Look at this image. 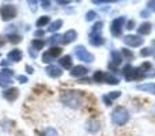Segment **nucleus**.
<instances>
[{"instance_id": "f257e3e1", "label": "nucleus", "mask_w": 155, "mask_h": 136, "mask_svg": "<svg viewBox=\"0 0 155 136\" xmlns=\"http://www.w3.org/2000/svg\"><path fill=\"white\" fill-rule=\"evenodd\" d=\"M60 101L68 108L79 109L83 105V91L78 90H65L60 95Z\"/></svg>"}, {"instance_id": "f03ea898", "label": "nucleus", "mask_w": 155, "mask_h": 136, "mask_svg": "<svg viewBox=\"0 0 155 136\" xmlns=\"http://www.w3.org/2000/svg\"><path fill=\"white\" fill-rule=\"evenodd\" d=\"M129 120V113L124 106H117L112 112V123L114 125H125Z\"/></svg>"}, {"instance_id": "7ed1b4c3", "label": "nucleus", "mask_w": 155, "mask_h": 136, "mask_svg": "<svg viewBox=\"0 0 155 136\" xmlns=\"http://www.w3.org/2000/svg\"><path fill=\"white\" fill-rule=\"evenodd\" d=\"M16 16V7L14 4H2L0 5V18L4 22H10Z\"/></svg>"}, {"instance_id": "20e7f679", "label": "nucleus", "mask_w": 155, "mask_h": 136, "mask_svg": "<svg viewBox=\"0 0 155 136\" xmlns=\"http://www.w3.org/2000/svg\"><path fill=\"white\" fill-rule=\"evenodd\" d=\"M123 74H124V76H125L127 80H137V79H143V78L146 76L144 74H142V72L139 71V68H134L129 64L124 67Z\"/></svg>"}, {"instance_id": "39448f33", "label": "nucleus", "mask_w": 155, "mask_h": 136, "mask_svg": "<svg viewBox=\"0 0 155 136\" xmlns=\"http://www.w3.org/2000/svg\"><path fill=\"white\" fill-rule=\"evenodd\" d=\"M61 53H63V49L60 48V46H52L51 49H48L46 52L42 53V61L51 63V61H53L54 59H57Z\"/></svg>"}, {"instance_id": "423d86ee", "label": "nucleus", "mask_w": 155, "mask_h": 136, "mask_svg": "<svg viewBox=\"0 0 155 136\" xmlns=\"http://www.w3.org/2000/svg\"><path fill=\"white\" fill-rule=\"evenodd\" d=\"M75 56L84 63H93L94 61V55L90 53V52L82 45H79L75 48Z\"/></svg>"}, {"instance_id": "0eeeda50", "label": "nucleus", "mask_w": 155, "mask_h": 136, "mask_svg": "<svg viewBox=\"0 0 155 136\" xmlns=\"http://www.w3.org/2000/svg\"><path fill=\"white\" fill-rule=\"evenodd\" d=\"M125 23V18L124 16H118L110 25V33H112L113 37H118L121 35V32H123V26Z\"/></svg>"}, {"instance_id": "6e6552de", "label": "nucleus", "mask_w": 155, "mask_h": 136, "mask_svg": "<svg viewBox=\"0 0 155 136\" xmlns=\"http://www.w3.org/2000/svg\"><path fill=\"white\" fill-rule=\"evenodd\" d=\"M12 76L14 72L10 68H4L0 72V87H8L12 83Z\"/></svg>"}, {"instance_id": "1a4fd4ad", "label": "nucleus", "mask_w": 155, "mask_h": 136, "mask_svg": "<svg viewBox=\"0 0 155 136\" xmlns=\"http://www.w3.org/2000/svg\"><path fill=\"white\" fill-rule=\"evenodd\" d=\"M124 44L128 46H131V48H137V46L143 45V42H144V38L139 37V35H134V34H129V35H125V37L123 38Z\"/></svg>"}, {"instance_id": "9d476101", "label": "nucleus", "mask_w": 155, "mask_h": 136, "mask_svg": "<svg viewBox=\"0 0 155 136\" xmlns=\"http://www.w3.org/2000/svg\"><path fill=\"white\" fill-rule=\"evenodd\" d=\"M3 97L7 99L8 102H14L19 97V88L16 87H8L3 91Z\"/></svg>"}, {"instance_id": "9b49d317", "label": "nucleus", "mask_w": 155, "mask_h": 136, "mask_svg": "<svg viewBox=\"0 0 155 136\" xmlns=\"http://www.w3.org/2000/svg\"><path fill=\"white\" fill-rule=\"evenodd\" d=\"M78 38V33L76 30H68V32H65L64 34L61 35V44H64V45H68V44L74 42Z\"/></svg>"}, {"instance_id": "f8f14e48", "label": "nucleus", "mask_w": 155, "mask_h": 136, "mask_svg": "<svg viewBox=\"0 0 155 136\" xmlns=\"http://www.w3.org/2000/svg\"><path fill=\"white\" fill-rule=\"evenodd\" d=\"M22 57H23V53H22L21 49H12L7 55V59L12 63H19L22 60Z\"/></svg>"}, {"instance_id": "ddd939ff", "label": "nucleus", "mask_w": 155, "mask_h": 136, "mask_svg": "<svg viewBox=\"0 0 155 136\" xmlns=\"http://www.w3.org/2000/svg\"><path fill=\"white\" fill-rule=\"evenodd\" d=\"M45 71H46V75L51 78H60L63 75V69L57 67V65H48Z\"/></svg>"}, {"instance_id": "4468645a", "label": "nucleus", "mask_w": 155, "mask_h": 136, "mask_svg": "<svg viewBox=\"0 0 155 136\" xmlns=\"http://www.w3.org/2000/svg\"><path fill=\"white\" fill-rule=\"evenodd\" d=\"M88 69L86 67H83V65H75V67L71 68V76L74 78H82L84 76V75H87Z\"/></svg>"}, {"instance_id": "2eb2a0df", "label": "nucleus", "mask_w": 155, "mask_h": 136, "mask_svg": "<svg viewBox=\"0 0 155 136\" xmlns=\"http://www.w3.org/2000/svg\"><path fill=\"white\" fill-rule=\"evenodd\" d=\"M136 90L144 91V93H150V94H155V83H146V85H137Z\"/></svg>"}, {"instance_id": "dca6fc26", "label": "nucleus", "mask_w": 155, "mask_h": 136, "mask_svg": "<svg viewBox=\"0 0 155 136\" xmlns=\"http://www.w3.org/2000/svg\"><path fill=\"white\" fill-rule=\"evenodd\" d=\"M90 44L93 46H101L105 44V38L101 34H94V35L90 34Z\"/></svg>"}, {"instance_id": "f3484780", "label": "nucleus", "mask_w": 155, "mask_h": 136, "mask_svg": "<svg viewBox=\"0 0 155 136\" xmlns=\"http://www.w3.org/2000/svg\"><path fill=\"white\" fill-rule=\"evenodd\" d=\"M59 64L61 65L63 68H65V69H71V68H72V57H71L70 55L63 56L61 59L59 60Z\"/></svg>"}, {"instance_id": "a211bd4d", "label": "nucleus", "mask_w": 155, "mask_h": 136, "mask_svg": "<svg viewBox=\"0 0 155 136\" xmlns=\"http://www.w3.org/2000/svg\"><path fill=\"white\" fill-rule=\"evenodd\" d=\"M86 128H87V131L88 132H91V134H94V132H98L99 131V121H97V120H88L87 121V125H86Z\"/></svg>"}, {"instance_id": "6ab92c4d", "label": "nucleus", "mask_w": 155, "mask_h": 136, "mask_svg": "<svg viewBox=\"0 0 155 136\" xmlns=\"http://www.w3.org/2000/svg\"><path fill=\"white\" fill-rule=\"evenodd\" d=\"M151 32V23H148V22H144V23H142L139 27H137V35H147L150 34Z\"/></svg>"}, {"instance_id": "aec40b11", "label": "nucleus", "mask_w": 155, "mask_h": 136, "mask_svg": "<svg viewBox=\"0 0 155 136\" xmlns=\"http://www.w3.org/2000/svg\"><path fill=\"white\" fill-rule=\"evenodd\" d=\"M104 82L105 83H109V85H118V83H120V79H118V78H116L114 75L106 72V74H105V76H104Z\"/></svg>"}, {"instance_id": "412c9836", "label": "nucleus", "mask_w": 155, "mask_h": 136, "mask_svg": "<svg viewBox=\"0 0 155 136\" xmlns=\"http://www.w3.org/2000/svg\"><path fill=\"white\" fill-rule=\"evenodd\" d=\"M110 56H112V63H110L112 65H120L121 64L123 57H121V55L118 53L117 51H113L112 53H110Z\"/></svg>"}, {"instance_id": "4be33fe9", "label": "nucleus", "mask_w": 155, "mask_h": 136, "mask_svg": "<svg viewBox=\"0 0 155 136\" xmlns=\"http://www.w3.org/2000/svg\"><path fill=\"white\" fill-rule=\"evenodd\" d=\"M61 26H63V21H61V19H57V21L52 22V23L49 25V27H48V32L54 33V32H57V30H59Z\"/></svg>"}, {"instance_id": "5701e85b", "label": "nucleus", "mask_w": 155, "mask_h": 136, "mask_svg": "<svg viewBox=\"0 0 155 136\" xmlns=\"http://www.w3.org/2000/svg\"><path fill=\"white\" fill-rule=\"evenodd\" d=\"M45 41L44 40H37V38H35V40H33L31 41V49H34V51H40V49H42L44 46H45Z\"/></svg>"}, {"instance_id": "b1692460", "label": "nucleus", "mask_w": 155, "mask_h": 136, "mask_svg": "<svg viewBox=\"0 0 155 136\" xmlns=\"http://www.w3.org/2000/svg\"><path fill=\"white\" fill-rule=\"evenodd\" d=\"M49 22H51V18H49V16H46V15H44V16H41V18L37 19L35 25H37V27H44V26H46Z\"/></svg>"}, {"instance_id": "393cba45", "label": "nucleus", "mask_w": 155, "mask_h": 136, "mask_svg": "<svg viewBox=\"0 0 155 136\" xmlns=\"http://www.w3.org/2000/svg\"><path fill=\"white\" fill-rule=\"evenodd\" d=\"M102 27H104V22H97V23L94 25L93 27H91L90 34H91V35H94V34H101Z\"/></svg>"}, {"instance_id": "a878e982", "label": "nucleus", "mask_w": 155, "mask_h": 136, "mask_svg": "<svg viewBox=\"0 0 155 136\" xmlns=\"http://www.w3.org/2000/svg\"><path fill=\"white\" fill-rule=\"evenodd\" d=\"M7 38L8 41H10L11 44H19L22 41V37L19 34H14V33H11V34H7Z\"/></svg>"}, {"instance_id": "bb28decb", "label": "nucleus", "mask_w": 155, "mask_h": 136, "mask_svg": "<svg viewBox=\"0 0 155 136\" xmlns=\"http://www.w3.org/2000/svg\"><path fill=\"white\" fill-rule=\"evenodd\" d=\"M151 68H153V65H151V63H150V61H144V63H142V64H140L139 71L142 72V74H146V72L151 71Z\"/></svg>"}, {"instance_id": "cd10ccee", "label": "nucleus", "mask_w": 155, "mask_h": 136, "mask_svg": "<svg viewBox=\"0 0 155 136\" xmlns=\"http://www.w3.org/2000/svg\"><path fill=\"white\" fill-rule=\"evenodd\" d=\"M104 76H105V72H102V71H97L95 74H94L93 79L95 80V82L101 83V82H104Z\"/></svg>"}, {"instance_id": "c85d7f7f", "label": "nucleus", "mask_w": 155, "mask_h": 136, "mask_svg": "<svg viewBox=\"0 0 155 136\" xmlns=\"http://www.w3.org/2000/svg\"><path fill=\"white\" fill-rule=\"evenodd\" d=\"M41 136H59V134H57V131L54 128H46L45 131H44V134Z\"/></svg>"}, {"instance_id": "c756f323", "label": "nucleus", "mask_w": 155, "mask_h": 136, "mask_svg": "<svg viewBox=\"0 0 155 136\" xmlns=\"http://www.w3.org/2000/svg\"><path fill=\"white\" fill-rule=\"evenodd\" d=\"M57 42H61V35L54 34L53 37L49 40V44H51V45H53V44H57Z\"/></svg>"}, {"instance_id": "7c9ffc66", "label": "nucleus", "mask_w": 155, "mask_h": 136, "mask_svg": "<svg viewBox=\"0 0 155 136\" xmlns=\"http://www.w3.org/2000/svg\"><path fill=\"white\" fill-rule=\"evenodd\" d=\"M95 16H97V12L95 11H88L87 14H86V21H94L95 19Z\"/></svg>"}, {"instance_id": "2f4dec72", "label": "nucleus", "mask_w": 155, "mask_h": 136, "mask_svg": "<svg viewBox=\"0 0 155 136\" xmlns=\"http://www.w3.org/2000/svg\"><path fill=\"white\" fill-rule=\"evenodd\" d=\"M120 95H121V93H120V91H112V93H110V94H107L106 97L110 99V101H112V99L118 98V97H120Z\"/></svg>"}, {"instance_id": "473e14b6", "label": "nucleus", "mask_w": 155, "mask_h": 136, "mask_svg": "<svg viewBox=\"0 0 155 136\" xmlns=\"http://www.w3.org/2000/svg\"><path fill=\"white\" fill-rule=\"evenodd\" d=\"M140 55H142V56H150V55H154L153 48H144L142 52H140Z\"/></svg>"}, {"instance_id": "72a5a7b5", "label": "nucleus", "mask_w": 155, "mask_h": 136, "mask_svg": "<svg viewBox=\"0 0 155 136\" xmlns=\"http://www.w3.org/2000/svg\"><path fill=\"white\" fill-rule=\"evenodd\" d=\"M123 55L127 57V59H129V60H132V59L135 57V56H134V53H132L131 51H128V49H123Z\"/></svg>"}, {"instance_id": "f704fd0d", "label": "nucleus", "mask_w": 155, "mask_h": 136, "mask_svg": "<svg viewBox=\"0 0 155 136\" xmlns=\"http://www.w3.org/2000/svg\"><path fill=\"white\" fill-rule=\"evenodd\" d=\"M44 35H45V32H44V30H35L34 32V37L37 38V40H41Z\"/></svg>"}, {"instance_id": "c9c22d12", "label": "nucleus", "mask_w": 155, "mask_h": 136, "mask_svg": "<svg viewBox=\"0 0 155 136\" xmlns=\"http://www.w3.org/2000/svg\"><path fill=\"white\" fill-rule=\"evenodd\" d=\"M16 79H18L21 83H26L27 82V76H25V75H18V76H16Z\"/></svg>"}, {"instance_id": "e433bc0d", "label": "nucleus", "mask_w": 155, "mask_h": 136, "mask_svg": "<svg viewBox=\"0 0 155 136\" xmlns=\"http://www.w3.org/2000/svg\"><path fill=\"white\" fill-rule=\"evenodd\" d=\"M147 8L155 12V2H148V3H147Z\"/></svg>"}, {"instance_id": "4c0bfd02", "label": "nucleus", "mask_w": 155, "mask_h": 136, "mask_svg": "<svg viewBox=\"0 0 155 136\" xmlns=\"http://www.w3.org/2000/svg\"><path fill=\"white\" fill-rule=\"evenodd\" d=\"M27 4H30L31 11H35V4H37V2H27Z\"/></svg>"}, {"instance_id": "58836bf2", "label": "nucleus", "mask_w": 155, "mask_h": 136, "mask_svg": "<svg viewBox=\"0 0 155 136\" xmlns=\"http://www.w3.org/2000/svg\"><path fill=\"white\" fill-rule=\"evenodd\" d=\"M41 4H42V8H49L51 7V2H41Z\"/></svg>"}, {"instance_id": "ea45409f", "label": "nucleus", "mask_w": 155, "mask_h": 136, "mask_svg": "<svg viewBox=\"0 0 155 136\" xmlns=\"http://www.w3.org/2000/svg\"><path fill=\"white\" fill-rule=\"evenodd\" d=\"M134 26H135V22L134 21H129L128 23H127V29H134Z\"/></svg>"}, {"instance_id": "a19ab883", "label": "nucleus", "mask_w": 155, "mask_h": 136, "mask_svg": "<svg viewBox=\"0 0 155 136\" xmlns=\"http://www.w3.org/2000/svg\"><path fill=\"white\" fill-rule=\"evenodd\" d=\"M104 101H105V104H106L107 106H109V105H112V101H110V99L107 98L106 95H104Z\"/></svg>"}, {"instance_id": "79ce46f5", "label": "nucleus", "mask_w": 155, "mask_h": 136, "mask_svg": "<svg viewBox=\"0 0 155 136\" xmlns=\"http://www.w3.org/2000/svg\"><path fill=\"white\" fill-rule=\"evenodd\" d=\"M4 44H5L4 37H2V35H0V48H2V46H4Z\"/></svg>"}, {"instance_id": "37998d69", "label": "nucleus", "mask_w": 155, "mask_h": 136, "mask_svg": "<svg viewBox=\"0 0 155 136\" xmlns=\"http://www.w3.org/2000/svg\"><path fill=\"white\" fill-rule=\"evenodd\" d=\"M26 71H27V74H33V72H34V71H33V68L30 67V65H26Z\"/></svg>"}, {"instance_id": "c03bdc74", "label": "nucleus", "mask_w": 155, "mask_h": 136, "mask_svg": "<svg viewBox=\"0 0 155 136\" xmlns=\"http://www.w3.org/2000/svg\"><path fill=\"white\" fill-rule=\"evenodd\" d=\"M29 52H30V55H31L33 57H35V56H37V53H35V52H34V49H31V48H30V49H29Z\"/></svg>"}, {"instance_id": "a18cd8bd", "label": "nucleus", "mask_w": 155, "mask_h": 136, "mask_svg": "<svg viewBox=\"0 0 155 136\" xmlns=\"http://www.w3.org/2000/svg\"><path fill=\"white\" fill-rule=\"evenodd\" d=\"M59 3V4H70V2H61V0H60V2H57Z\"/></svg>"}, {"instance_id": "49530a36", "label": "nucleus", "mask_w": 155, "mask_h": 136, "mask_svg": "<svg viewBox=\"0 0 155 136\" xmlns=\"http://www.w3.org/2000/svg\"><path fill=\"white\" fill-rule=\"evenodd\" d=\"M153 52H154V55H155V41L153 42Z\"/></svg>"}]
</instances>
